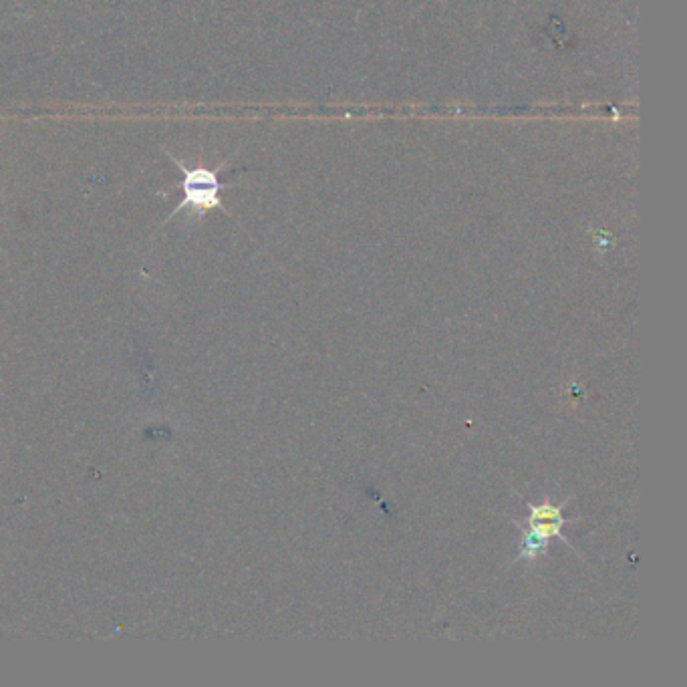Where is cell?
<instances>
[{"label": "cell", "instance_id": "1", "mask_svg": "<svg viewBox=\"0 0 687 687\" xmlns=\"http://www.w3.org/2000/svg\"><path fill=\"white\" fill-rule=\"evenodd\" d=\"M170 160L176 164V168L182 172L184 180H182V202L174 208V212L170 214V218L166 222H170L176 214L184 212V210H192L198 218H202L204 214L212 212V210H222L226 212L220 192L224 190V184L218 178L220 168H206V166H194L188 168L184 160L174 158L172 154H168Z\"/></svg>", "mask_w": 687, "mask_h": 687}, {"label": "cell", "instance_id": "2", "mask_svg": "<svg viewBox=\"0 0 687 687\" xmlns=\"http://www.w3.org/2000/svg\"><path fill=\"white\" fill-rule=\"evenodd\" d=\"M518 528H520V540H518V555L512 563L518 561H526L528 565H534L538 561V557L548 553V546H551V538L542 536L540 532H536L534 528L522 524L520 520H512Z\"/></svg>", "mask_w": 687, "mask_h": 687}, {"label": "cell", "instance_id": "3", "mask_svg": "<svg viewBox=\"0 0 687 687\" xmlns=\"http://www.w3.org/2000/svg\"><path fill=\"white\" fill-rule=\"evenodd\" d=\"M567 502H569V500L561 502L559 506L553 504L548 498H544L542 504L526 502L530 514H528V518H526L524 522H526V524H534V522H559V524H565V526H567V524L579 522V518H565V516H563V508L567 506Z\"/></svg>", "mask_w": 687, "mask_h": 687}]
</instances>
